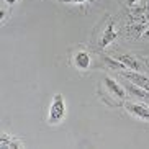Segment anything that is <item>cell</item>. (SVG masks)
<instances>
[{
    "label": "cell",
    "mask_w": 149,
    "mask_h": 149,
    "mask_svg": "<svg viewBox=\"0 0 149 149\" xmlns=\"http://www.w3.org/2000/svg\"><path fill=\"white\" fill-rule=\"evenodd\" d=\"M66 116V102L62 93H56L49 107V115H48V123L49 125H59Z\"/></svg>",
    "instance_id": "6da1fadb"
},
{
    "label": "cell",
    "mask_w": 149,
    "mask_h": 149,
    "mask_svg": "<svg viewBox=\"0 0 149 149\" xmlns=\"http://www.w3.org/2000/svg\"><path fill=\"white\" fill-rule=\"evenodd\" d=\"M121 75L125 79H128L131 84H134V85H138L141 88H146L149 92V79L146 75L139 74L138 70H121Z\"/></svg>",
    "instance_id": "7a4b0ae2"
},
{
    "label": "cell",
    "mask_w": 149,
    "mask_h": 149,
    "mask_svg": "<svg viewBox=\"0 0 149 149\" xmlns=\"http://www.w3.org/2000/svg\"><path fill=\"white\" fill-rule=\"evenodd\" d=\"M116 38H118V33H116V30H115V23H113V22H110V23H108V26L105 28V31L102 33L100 41H98V46H100L102 49H105L107 46H108L110 43H113Z\"/></svg>",
    "instance_id": "3957f363"
},
{
    "label": "cell",
    "mask_w": 149,
    "mask_h": 149,
    "mask_svg": "<svg viewBox=\"0 0 149 149\" xmlns=\"http://www.w3.org/2000/svg\"><path fill=\"white\" fill-rule=\"evenodd\" d=\"M126 110L130 113L136 115L138 118H143L149 121V107L141 105V103H126Z\"/></svg>",
    "instance_id": "277c9868"
},
{
    "label": "cell",
    "mask_w": 149,
    "mask_h": 149,
    "mask_svg": "<svg viewBox=\"0 0 149 149\" xmlns=\"http://www.w3.org/2000/svg\"><path fill=\"white\" fill-rule=\"evenodd\" d=\"M105 85L110 92H111V95H115L116 98H125V97H126V90H125L115 79H111V77H107L105 79Z\"/></svg>",
    "instance_id": "5b68a950"
},
{
    "label": "cell",
    "mask_w": 149,
    "mask_h": 149,
    "mask_svg": "<svg viewBox=\"0 0 149 149\" xmlns=\"http://www.w3.org/2000/svg\"><path fill=\"white\" fill-rule=\"evenodd\" d=\"M74 64L77 69L80 70H87L90 67V54L87 51H77L74 56Z\"/></svg>",
    "instance_id": "8992f818"
},
{
    "label": "cell",
    "mask_w": 149,
    "mask_h": 149,
    "mask_svg": "<svg viewBox=\"0 0 149 149\" xmlns=\"http://www.w3.org/2000/svg\"><path fill=\"white\" fill-rule=\"evenodd\" d=\"M0 148H3V149H15L17 148V149H20V148H23V143L15 139V138H12L8 133H2V136H0Z\"/></svg>",
    "instance_id": "52a82bcc"
},
{
    "label": "cell",
    "mask_w": 149,
    "mask_h": 149,
    "mask_svg": "<svg viewBox=\"0 0 149 149\" xmlns=\"http://www.w3.org/2000/svg\"><path fill=\"white\" fill-rule=\"evenodd\" d=\"M120 59V61L125 64V66L128 67V69H131V70H138L139 72L141 69H143V66H141V62L138 61V59H134L133 56H130V54H120V56H116Z\"/></svg>",
    "instance_id": "ba28073f"
},
{
    "label": "cell",
    "mask_w": 149,
    "mask_h": 149,
    "mask_svg": "<svg viewBox=\"0 0 149 149\" xmlns=\"http://www.w3.org/2000/svg\"><path fill=\"white\" fill-rule=\"evenodd\" d=\"M103 61H105V64L107 66L110 67V69H115V70H120V72H121V70H126L128 67L125 66V64H123L121 61H120L118 57H116V59H113V57H108V56H103Z\"/></svg>",
    "instance_id": "9c48e42d"
},
{
    "label": "cell",
    "mask_w": 149,
    "mask_h": 149,
    "mask_svg": "<svg viewBox=\"0 0 149 149\" xmlns=\"http://www.w3.org/2000/svg\"><path fill=\"white\" fill-rule=\"evenodd\" d=\"M128 92L131 93V95H136L139 97V98H144V100H149V92L146 90V88H141L138 87V85H128Z\"/></svg>",
    "instance_id": "30bf717a"
},
{
    "label": "cell",
    "mask_w": 149,
    "mask_h": 149,
    "mask_svg": "<svg viewBox=\"0 0 149 149\" xmlns=\"http://www.w3.org/2000/svg\"><path fill=\"white\" fill-rule=\"evenodd\" d=\"M146 0H126V5L128 7H134V5H139V3H144Z\"/></svg>",
    "instance_id": "8fae6325"
},
{
    "label": "cell",
    "mask_w": 149,
    "mask_h": 149,
    "mask_svg": "<svg viewBox=\"0 0 149 149\" xmlns=\"http://www.w3.org/2000/svg\"><path fill=\"white\" fill-rule=\"evenodd\" d=\"M18 0H5V3L7 5H13V3H17Z\"/></svg>",
    "instance_id": "7c38bea8"
},
{
    "label": "cell",
    "mask_w": 149,
    "mask_h": 149,
    "mask_svg": "<svg viewBox=\"0 0 149 149\" xmlns=\"http://www.w3.org/2000/svg\"><path fill=\"white\" fill-rule=\"evenodd\" d=\"M141 36H143V38H146V40H149V30H146V31H144V33H143Z\"/></svg>",
    "instance_id": "4fadbf2b"
},
{
    "label": "cell",
    "mask_w": 149,
    "mask_h": 149,
    "mask_svg": "<svg viewBox=\"0 0 149 149\" xmlns=\"http://www.w3.org/2000/svg\"><path fill=\"white\" fill-rule=\"evenodd\" d=\"M146 62H148V64H149V59H148V61H146Z\"/></svg>",
    "instance_id": "5bb4252c"
}]
</instances>
